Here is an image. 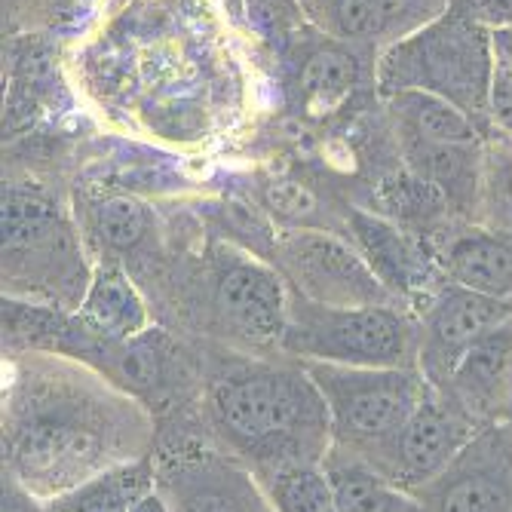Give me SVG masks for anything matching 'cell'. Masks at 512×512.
<instances>
[{"mask_svg": "<svg viewBox=\"0 0 512 512\" xmlns=\"http://www.w3.org/2000/svg\"><path fill=\"white\" fill-rule=\"evenodd\" d=\"M7 470L34 497L56 500L120 463L148 457V417L89 371L37 365L10 381L4 414Z\"/></svg>", "mask_w": 512, "mask_h": 512, "instance_id": "6da1fadb", "label": "cell"}, {"mask_svg": "<svg viewBox=\"0 0 512 512\" xmlns=\"http://www.w3.org/2000/svg\"><path fill=\"white\" fill-rule=\"evenodd\" d=\"M209 414L221 439L255 476L322 463L332 451V417L307 368L237 365L209 384Z\"/></svg>", "mask_w": 512, "mask_h": 512, "instance_id": "7a4b0ae2", "label": "cell"}, {"mask_svg": "<svg viewBox=\"0 0 512 512\" xmlns=\"http://www.w3.org/2000/svg\"><path fill=\"white\" fill-rule=\"evenodd\" d=\"M494 71L491 28L457 0L427 25L384 46L375 80L384 99L399 92H430L457 105L485 129L491 126Z\"/></svg>", "mask_w": 512, "mask_h": 512, "instance_id": "3957f363", "label": "cell"}, {"mask_svg": "<svg viewBox=\"0 0 512 512\" xmlns=\"http://www.w3.org/2000/svg\"><path fill=\"white\" fill-rule=\"evenodd\" d=\"M301 365L329 405L335 448L368 460L390 479L399 436L427 390L421 368H353L329 362Z\"/></svg>", "mask_w": 512, "mask_h": 512, "instance_id": "277c9868", "label": "cell"}, {"mask_svg": "<svg viewBox=\"0 0 512 512\" xmlns=\"http://www.w3.org/2000/svg\"><path fill=\"white\" fill-rule=\"evenodd\" d=\"M92 270L77 230L40 188L4 184V286H31V304L77 310Z\"/></svg>", "mask_w": 512, "mask_h": 512, "instance_id": "5b68a950", "label": "cell"}, {"mask_svg": "<svg viewBox=\"0 0 512 512\" xmlns=\"http://www.w3.org/2000/svg\"><path fill=\"white\" fill-rule=\"evenodd\" d=\"M292 292V289H289ZM286 353L301 362H329L353 368H417L421 335L411 319L384 307H325L292 292L283 335Z\"/></svg>", "mask_w": 512, "mask_h": 512, "instance_id": "8992f818", "label": "cell"}, {"mask_svg": "<svg viewBox=\"0 0 512 512\" xmlns=\"http://www.w3.org/2000/svg\"><path fill=\"white\" fill-rule=\"evenodd\" d=\"M273 267L289 289L325 307H384L399 304L368 267L362 252L325 230H292L273 246Z\"/></svg>", "mask_w": 512, "mask_h": 512, "instance_id": "52a82bcc", "label": "cell"}, {"mask_svg": "<svg viewBox=\"0 0 512 512\" xmlns=\"http://www.w3.org/2000/svg\"><path fill=\"white\" fill-rule=\"evenodd\" d=\"M289 283L273 264L234 246L212 252V310L224 329L255 347L283 344L289 322Z\"/></svg>", "mask_w": 512, "mask_h": 512, "instance_id": "ba28073f", "label": "cell"}, {"mask_svg": "<svg viewBox=\"0 0 512 512\" xmlns=\"http://www.w3.org/2000/svg\"><path fill=\"white\" fill-rule=\"evenodd\" d=\"M476 421L442 387L427 381L424 399L405 424L390 482L399 488L433 485L473 445Z\"/></svg>", "mask_w": 512, "mask_h": 512, "instance_id": "9c48e42d", "label": "cell"}, {"mask_svg": "<svg viewBox=\"0 0 512 512\" xmlns=\"http://www.w3.org/2000/svg\"><path fill=\"white\" fill-rule=\"evenodd\" d=\"M512 316V301H497L463 286L445 283L433 304L424 310V332H421V375L442 387L451 368L460 362L479 338Z\"/></svg>", "mask_w": 512, "mask_h": 512, "instance_id": "30bf717a", "label": "cell"}, {"mask_svg": "<svg viewBox=\"0 0 512 512\" xmlns=\"http://www.w3.org/2000/svg\"><path fill=\"white\" fill-rule=\"evenodd\" d=\"M353 246L362 252L368 267L378 273L381 283L393 292L396 301H424L427 307L442 292L436 283L439 264L427 255V249L417 243L402 227L381 215L350 212ZM424 307V310H427Z\"/></svg>", "mask_w": 512, "mask_h": 512, "instance_id": "8fae6325", "label": "cell"}, {"mask_svg": "<svg viewBox=\"0 0 512 512\" xmlns=\"http://www.w3.org/2000/svg\"><path fill=\"white\" fill-rule=\"evenodd\" d=\"M310 19L344 43H396L445 13L451 0H301Z\"/></svg>", "mask_w": 512, "mask_h": 512, "instance_id": "7c38bea8", "label": "cell"}, {"mask_svg": "<svg viewBox=\"0 0 512 512\" xmlns=\"http://www.w3.org/2000/svg\"><path fill=\"white\" fill-rule=\"evenodd\" d=\"M157 491L172 512H273L264 488L218 457L172 467L163 482H157Z\"/></svg>", "mask_w": 512, "mask_h": 512, "instance_id": "4fadbf2b", "label": "cell"}, {"mask_svg": "<svg viewBox=\"0 0 512 512\" xmlns=\"http://www.w3.org/2000/svg\"><path fill=\"white\" fill-rule=\"evenodd\" d=\"M442 390L473 421H485L512 405V316L460 356Z\"/></svg>", "mask_w": 512, "mask_h": 512, "instance_id": "5bb4252c", "label": "cell"}, {"mask_svg": "<svg viewBox=\"0 0 512 512\" xmlns=\"http://www.w3.org/2000/svg\"><path fill=\"white\" fill-rule=\"evenodd\" d=\"M74 316L102 344H126L151 329L142 292L135 289L126 270L117 264L92 267V279Z\"/></svg>", "mask_w": 512, "mask_h": 512, "instance_id": "9a60e30c", "label": "cell"}, {"mask_svg": "<svg viewBox=\"0 0 512 512\" xmlns=\"http://www.w3.org/2000/svg\"><path fill=\"white\" fill-rule=\"evenodd\" d=\"M442 276L470 292L512 301V240L494 230H463L436 252Z\"/></svg>", "mask_w": 512, "mask_h": 512, "instance_id": "2e32d148", "label": "cell"}, {"mask_svg": "<svg viewBox=\"0 0 512 512\" xmlns=\"http://www.w3.org/2000/svg\"><path fill=\"white\" fill-rule=\"evenodd\" d=\"M433 512H512V470L506 460L473 454V445L430 485Z\"/></svg>", "mask_w": 512, "mask_h": 512, "instance_id": "e0dca14e", "label": "cell"}, {"mask_svg": "<svg viewBox=\"0 0 512 512\" xmlns=\"http://www.w3.org/2000/svg\"><path fill=\"white\" fill-rule=\"evenodd\" d=\"M405 148H470L479 145L482 126L448 99L430 92H399L387 99Z\"/></svg>", "mask_w": 512, "mask_h": 512, "instance_id": "ac0fdd59", "label": "cell"}, {"mask_svg": "<svg viewBox=\"0 0 512 512\" xmlns=\"http://www.w3.org/2000/svg\"><path fill=\"white\" fill-rule=\"evenodd\" d=\"M362 80V65L344 40H325L304 56L298 71V105L307 117L322 120L341 111Z\"/></svg>", "mask_w": 512, "mask_h": 512, "instance_id": "d6986e66", "label": "cell"}, {"mask_svg": "<svg viewBox=\"0 0 512 512\" xmlns=\"http://www.w3.org/2000/svg\"><path fill=\"white\" fill-rule=\"evenodd\" d=\"M154 488L157 470L151 457H138L59 494L46 503V512H132V506L145 500Z\"/></svg>", "mask_w": 512, "mask_h": 512, "instance_id": "ffe728a7", "label": "cell"}, {"mask_svg": "<svg viewBox=\"0 0 512 512\" xmlns=\"http://www.w3.org/2000/svg\"><path fill=\"white\" fill-rule=\"evenodd\" d=\"M322 467L329 473L338 512H393L399 506L396 485L368 460L332 448L325 454Z\"/></svg>", "mask_w": 512, "mask_h": 512, "instance_id": "44dd1931", "label": "cell"}, {"mask_svg": "<svg viewBox=\"0 0 512 512\" xmlns=\"http://www.w3.org/2000/svg\"><path fill=\"white\" fill-rule=\"evenodd\" d=\"M273 512H338L335 491L322 463H295L255 476Z\"/></svg>", "mask_w": 512, "mask_h": 512, "instance_id": "7402d4cb", "label": "cell"}, {"mask_svg": "<svg viewBox=\"0 0 512 512\" xmlns=\"http://www.w3.org/2000/svg\"><path fill=\"white\" fill-rule=\"evenodd\" d=\"M89 230L108 252H132L151 234V209L126 194L102 197L89 206Z\"/></svg>", "mask_w": 512, "mask_h": 512, "instance_id": "603a6c76", "label": "cell"}, {"mask_svg": "<svg viewBox=\"0 0 512 512\" xmlns=\"http://www.w3.org/2000/svg\"><path fill=\"white\" fill-rule=\"evenodd\" d=\"M491 126L512 135V71L497 62L491 83Z\"/></svg>", "mask_w": 512, "mask_h": 512, "instance_id": "cb8c5ba5", "label": "cell"}, {"mask_svg": "<svg viewBox=\"0 0 512 512\" xmlns=\"http://www.w3.org/2000/svg\"><path fill=\"white\" fill-rule=\"evenodd\" d=\"M460 4L491 31L512 25V0H460Z\"/></svg>", "mask_w": 512, "mask_h": 512, "instance_id": "d4e9b609", "label": "cell"}, {"mask_svg": "<svg viewBox=\"0 0 512 512\" xmlns=\"http://www.w3.org/2000/svg\"><path fill=\"white\" fill-rule=\"evenodd\" d=\"M4 512H46V500L34 497L19 479H4Z\"/></svg>", "mask_w": 512, "mask_h": 512, "instance_id": "484cf974", "label": "cell"}, {"mask_svg": "<svg viewBox=\"0 0 512 512\" xmlns=\"http://www.w3.org/2000/svg\"><path fill=\"white\" fill-rule=\"evenodd\" d=\"M491 40H494V56H497V62L512 71V25L491 31Z\"/></svg>", "mask_w": 512, "mask_h": 512, "instance_id": "4316f807", "label": "cell"}, {"mask_svg": "<svg viewBox=\"0 0 512 512\" xmlns=\"http://www.w3.org/2000/svg\"><path fill=\"white\" fill-rule=\"evenodd\" d=\"M132 512H172V509H169L166 497L154 488L145 500H138V503L132 506Z\"/></svg>", "mask_w": 512, "mask_h": 512, "instance_id": "83f0119b", "label": "cell"}]
</instances>
